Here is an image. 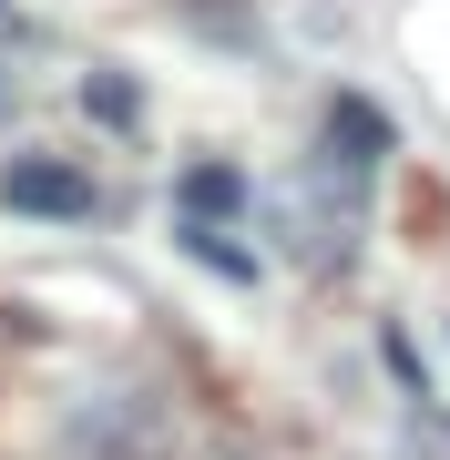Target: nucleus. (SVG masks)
Masks as SVG:
<instances>
[{"mask_svg":"<svg viewBox=\"0 0 450 460\" xmlns=\"http://www.w3.org/2000/svg\"><path fill=\"white\" fill-rule=\"evenodd\" d=\"M174 246L195 256V266H216L225 287H256V277H267V266H256L246 246H235V226H205V215H174Z\"/></svg>","mask_w":450,"mask_h":460,"instance_id":"obj_3","label":"nucleus"},{"mask_svg":"<svg viewBox=\"0 0 450 460\" xmlns=\"http://www.w3.org/2000/svg\"><path fill=\"white\" fill-rule=\"evenodd\" d=\"M83 113L113 123V133H134V123H144V83H123V72H83Z\"/></svg>","mask_w":450,"mask_h":460,"instance_id":"obj_4","label":"nucleus"},{"mask_svg":"<svg viewBox=\"0 0 450 460\" xmlns=\"http://www.w3.org/2000/svg\"><path fill=\"white\" fill-rule=\"evenodd\" d=\"M0 205L11 215H93L102 205V184L83 174V164H62V154H21V164H0Z\"/></svg>","mask_w":450,"mask_h":460,"instance_id":"obj_1","label":"nucleus"},{"mask_svg":"<svg viewBox=\"0 0 450 460\" xmlns=\"http://www.w3.org/2000/svg\"><path fill=\"white\" fill-rule=\"evenodd\" d=\"M11 41H31V21H21L11 0H0V51H11Z\"/></svg>","mask_w":450,"mask_h":460,"instance_id":"obj_5","label":"nucleus"},{"mask_svg":"<svg viewBox=\"0 0 450 460\" xmlns=\"http://www.w3.org/2000/svg\"><path fill=\"white\" fill-rule=\"evenodd\" d=\"M11 102H21V83H11V51H0V123H11Z\"/></svg>","mask_w":450,"mask_h":460,"instance_id":"obj_6","label":"nucleus"},{"mask_svg":"<svg viewBox=\"0 0 450 460\" xmlns=\"http://www.w3.org/2000/svg\"><path fill=\"white\" fill-rule=\"evenodd\" d=\"M235 205H246V174H235L225 154H216V164H184V174H174V215H205V226H235Z\"/></svg>","mask_w":450,"mask_h":460,"instance_id":"obj_2","label":"nucleus"}]
</instances>
